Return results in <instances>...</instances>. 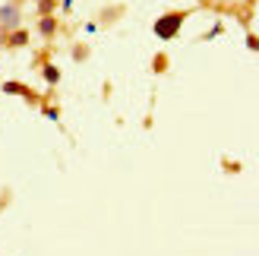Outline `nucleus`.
I'll use <instances>...</instances> for the list:
<instances>
[{"label": "nucleus", "instance_id": "obj_11", "mask_svg": "<svg viewBox=\"0 0 259 256\" xmlns=\"http://www.w3.org/2000/svg\"><path fill=\"white\" fill-rule=\"evenodd\" d=\"M117 16H123V7H111L108 13H101V22H111V19H117Z\"/></svg>", "mask_w": 259, "mask_h": 256}, {"label": "nucleus", "instance_id": "obj_10", "mask_svg": "<svg viewBox=\"0 0 259 256\" xmlns=\"http://www.w3.org/2000/svg\"><path fill=\"white\" fill-rule=\"evenodd\" d=\"M85 57H89V45H82V41L73 45V60H85Z\"/></svg>", "mask_w": 259, "mask_h": 256}, {"label": "nucleus", "instance_id": "obj_8", "mask_svg": "<svg viewBox=\"0 0 259 256\" xmlns=\"http://www.w3.org/2000/svg\"><path fill=\"white\" fill-rule=\"evenodd\" d=\"M57 0H38V16H54Z\"/></svg>", "mask_w": 259, "mask_h": 256}, {"label": "nucleus", "instance_id": "obj_4", "mask_svg": "<svg viewBox=\"0 0 259 256\" xmlns=\"http://www.w3.org/2000/svg\"><path fill=\"white\" fill-rule=\"evenodd\" d=\"M29 29H22V25H19V29H13V32H0V45H4V48H25V45H29Z\"/></svg>", "mask_w": 259, "mask_h": 256}, {"label": "nucleus", "instance_id": "obj_5", "mask_svg": "<svg viewBox=\"0 0 259 256\" xmlns=\"http://www.w3.org/2000/svg\"><path fill=\"white\" fill-rule=\"evenodd\" d=\"M60 32V22H57V16H38V35L45 38V41H51Z\"/></svg>", "mask_w": 259, "mask_h": 256}, {"label": "nucleus", "instance_id": "obj_13", "mask_svg": "<svg viewBox=\"0 0 259 256\" xmlns=\"http://www.w3.org/2000/svg\"><path fill=\"white\" fill-rule=\"evenodd\" d=\"M35 4H38V0H35Z\"/></svg>", "mask_w": 259, "mask_h": 256}, {"label": "nucleus", "instance_id": "obj_3", "mask_svg": "<svg viewBox=\"0 0 259 256\" xmlns=\"http://www.w3.org/2000/svg\"><path fill=\"white\" fill-rule=\"evenodd\" d=\"M4 92L7 95H22L29 105H41V95H38L35 89H29L25 82H4Z\"/></svg>", "mask_w": 259, "mask_h": 256}, {"label": "nucleus", "instance_id": "obj_7", "mask_svg": "<svg viewBox=\"0 0 259 256\" xmlns=\"http://www.w3.org/2000/svg\"><path fill=\"white\" fill-rule=\"evenodd\" d=\"M38 108H41V114H45V117H51V120H60V108H57V105H51V101H45V98H41V105H38Z\"/></svg>", "mask_w": 259, "mask_h": 256}, {"label": "nucleus", "instance_id": "obj_2", "mask_svg": "<svg viewBox=\"0 0 259 256\" xmlns=\"http://www.w3.org/2000/svg\"><path fill=\"white\" fill-rule=\"evenodd\" d=\"M22 25V0L0 4V32H13Z\"/></svg>", "mask_w": 259, "mask_h": 256}, {"label": "nucleus", "instance_id": "obj_12", "mask_svg": "<svg viewBox=\"0 0 259 256\" xmlns=\"http://www.w3.org/2000/svg\"><path fill=\"white\" fill-rule=\"evenodd\" d=\"M215 35H222V22L212 25V32H205V38H215Z\"/></svg>", "mask_w": 259, "mask_h": 256}, {"label": "nucleus", "instance_id": "obj_6", "mask_svg": "<svg viewBox=\"0 0 259 256\" xmlns=\"http://www.w3.org/2000/svg\"><path fill=\"white\" fill-rule=\"evenodd\" d=\"M41 76L48 79V86H57V82H60V70L54 67V63H45V67H41Z\"/></svg>", "mask_w": 259, "mask_h": 256}, {"label": "nucleus", "instance_id": "obj_9", "mask_svg": "<svg viewBox=\"0 0 259 256\" xmlns=\"http://www.w3.org/2000/svg\"><path fill=\"white\" fill-rule=\"evenodd\" d=\"M152 70H155V73H164V70H167V54H155Z\"/></svg>", "mask_w": 259, "mask_h": 256}, {"label": "nucleus", "instance_id": "obj_1", "mask_svg": "<svg viewBox=\"0 0 259 256\" xmlns=\"http://www.w3.org/2000/svg\"><path fill=\"white\" fill-rule=\"evenodd\" d=\"M193 10H174V13H164V16L155 19V35L161 38V41H171V38L180 35V29H184V22L190 19Z\"/></svg>", "mask_w": 259, "mask_h": 256}]
</instances>
